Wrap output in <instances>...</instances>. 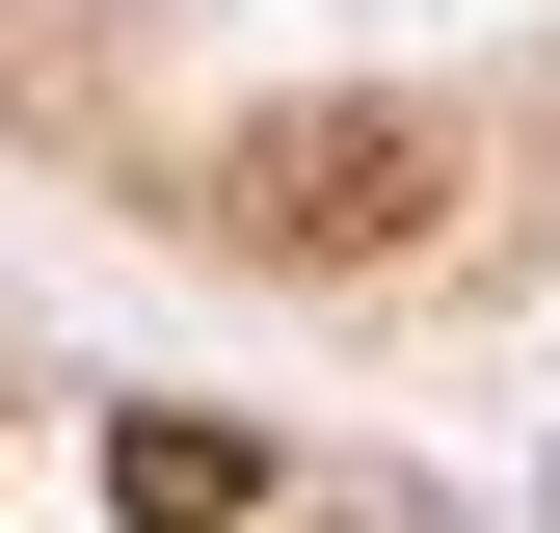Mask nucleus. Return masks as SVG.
Returning <instances> with one entry per match:
<instances>
[{
    "label": "nucleus",
    "mask_w": 560,
    "mask_h": 533,
    "mask_svg": "<svg viewBox=\"0 0 560 533\" xmlns=\"http://www.w3.org/2000/svg\"><path fill=\"white\" fill-rule=\"evenodd\" d=\"M214 240L241 266H428L454 240V133L428 107H347V81L320 107H241L214 133Z\"/></svg>",
    "instance_id": "nucleus-1"
},
{
    "label": "nucleus",
    "mask_w": 560,
    "mask_h": 533,
    "mask_svg": "<svg viewBox=\"0 0 560 533\" xmlns=\"http://www.w3.org/2000/svg\"><path fill=\"white\" fill-rule=\"evenodd\" d=\"M107 481H133V507H267V453H241V427H133Z\"/></svg>",
    "instance_id": "nucleus-2"
}]
</instances>
